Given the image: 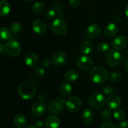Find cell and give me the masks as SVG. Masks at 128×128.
<instances>
[{
  "label": "cell",
  "instance_id": "37",
  "mask_svg": "<svg viewBox=\"0 0 128 128\" xmlns=\"http://www.w3.org/2000/svg\"><path fill=\"white\" fill-rule=\"evenodd\" d=\"M81 3V0H69L70 6L72 8H77Z\"/></svg>",
  "mask_w": 128,
  "mask_h": 128
},
{
  "label": "cell",
  "instance_id": "41",
  "mask_svg": "<svg viewBox=\"0 0 128 128\" xmlns=\"http://www.w3.org/2000/svg\"><path fill=\"white\" fill-rule=\"evenodd\" d=\"M23 128H38L37 126H33V125H27V126H25Z\"/></svg>",
  "mask_w": 128,
  "mask_h": 128
},
{
  "label": "cell",
  "instance_id": "18",
  "mask_svg": "<svg viewBox=\"0 0 128 128\" xmlns=\"http://www.w3.org/2000/svg\"><path fill=\"white\" fill-rule=\"evenodd\" d=\"M61 124V120L58 116L52 115L45 121V125L47 128H58Z\"/></svg>",
  "mask_w": 128,
  "mask_h": 128
},
{
  "label": "cell",
  "instance_id": "26",
  "mask_svg": "<svg viewBox=\"0 0 128 128\" xmlns=\"http://www.w3.org/2000/svg\"><path fill=\"white\" fill-rule=\"evenodd\" d=\"M44 9V5L43 2H41V1H38L36 2L32 7V10L34 13L36 14H40L42 12Z\"/></svg>",
  "mask_w": 128,
  "mask_h": 128
},
{
  "label": "cell",
  "instance_id": "27",
  "mask_svg": "<svg viewBox=\"0 0 128 128\" xmlns=\"http://www.w3.org/2000/svg\"><path fill=\"white\" fill-rule=\"evenodd\" d=\"M10 31L14 34L20 33L22 30V26L20 22H15L11 24L10 26Z\"/></svg>",
  "mask_w": 128,
  "mask_h": 128
},
{
  "label": "cell",
  "instance_id": "13",
  "mask_svg": "<svg viewBox=\"0 0 128 128\" xmlns=\"http://www.w3.org/2000/svg\"><path fill=\"white\" fill-rule=\"evenodd\" d=\"M67 60V56L64 52L59 51L56 52L52 56L51 61L54 65L56 66H61L66 62Z\"/></svg>",
  "mask_w": 128,
  "mask_h": 128
},
{
  "label": "cell",
  "instance_id": "29",
  "mask_svg": "<svg viewBox=\"0 0 128 128\" xmlns=\"http://www.w3.org/2000/svg\"><path fill=\"white\" fill-rule=\"evenodd\" d=\"M97 48L99 52H101V53H106L110 51V46L108 42H100L98 45Z\"/></svg>",
  "mask_w": 128,
  "mask_h": 128
},
{
  "label": "cell",
  "instance_id": "8",
  "mask_svg": "<svg viewBox=\"0 0 128 128\" xmlns=\"http://www.w3.org/2000/svg\"><path fill=\"white\" fill-rule=\"evenodd\" d=\"M121 61V53L117 50H110L106 56V62L110 67H116Z\"/></svg>",
  "mask_w": 128,
  "mask_h": 128
},
{
  "label": "cell",
  "instance_id": "16",
  "mask_svg": "<svg viewBox=\"0 0 128 128\" xmlns=\"http://www.w3.org/2000/svg\"><path fill=\"white\" fill-rule=\"evenodd\" d=\"M24 62L29 67H36L39 62L38 56L34 52H28L24 57Z\"/></svg>",
  "mask_w": 128,
  "mask_h": 128
},
{
  "label": "cell",
  "instance_id": "5",
  "mask_svg": "<svg viewBox=\"0 0 128 128\" xmlns=\"http://www.w3.org/2000/svg\"><path fill=\"white\" fill-rule=\"evenodd\" d=\"M64 104H66L64 99L61 97H57L52 102H50L48 105V110L50 113L53 114H59L63 111V106Z\"/></svg>",
  "mask_w": 128,
  "mask_h": 128
},
{
  "label": "cell",
  "instance_id": "32",
  "mask_svg": "<svg viewBox=\"0 0 128 128\" xmlns=\"http://www.w3.org/2000/svg\"><path fill=\"white\" fill-rule=\"evenodd\" d=\"M56 12L52 9L48 10L45 12V17L48 20H54L56 19Z\"/></svg>",
  "mask_w": 128,
  "mask_h": 128
},
{
  "label": "cell",
  "instance_id": "22",
  "mask_svg": "<svg viewBox=\"0 0 128 128\" xmlns=\"http://www.w3.org/2000/svg\"><path fill=\"white\" fill-rule=\"evenodd\" d=\"M13 122L17 128H23L26 126L27 120L26 116L22 114H17L14 118Z\"/></svg>",
  "mask_w": 128,
  "mask_h": 128
},
{
  "label": "cell",
  "instance_id": "34",
  "mask_svg": "<svg viewBox=\"0 0 128 128\" xmlns=\"http://www.w3.org/2000/svg\"><path fill=\"white\" fill-rule=\"evenodd\" d=\"M35 74L40 78H42L45 75V70H44L43 68L37 67L34 70Z\"/></svg>",
  "mask_w": 128,
  "mask_h": 128
},
{
  "label": "cell",
  "instance_id": "43",
  "mask_svg": "<svg viewBox=\"0 0 128 128\" xmlns=\"http://www.w3.org/2000/svg\"><path fill=\"white\" fill-rule=\"evenodd\" d=\"M124 68H125V70H126V71L127 72V73H128V61L126 62V64H125Z\"/></svg>",
  "mask_w": 128,
  "mask_h": 128
},
{
  "label": "cell",
  "instance_id": "39",
  "mask_svg": "<svg viewBox=\"0 0 128 128\" xmlns=\"http://www.w3.org/2000/svg\"><path fill=\"white\" fill-rule=\"evenodd\" d=\"M36 126L38 128H41L43 126V122H42V121H38L36 123Z\"/></svg>",
  "mask_w": 128,
  "mask_h": 128
},
{
  "label": "cell",
  "instance_id": "1",
  "mask_svg": "<svg viewBox=\"0 0 128 128\" xmlns=\"http://www.w3.org/2000/svg\"><path fill=\"white\" fill-rule=\"evenodd\" d=\"M90 80L95 84H102L108 80V72L102 66H96L91 68L89 74Z\"/></svg>",
  "mask_w": 128,
  "mask_h": 128
},
{
  "label": "cell",
  "instance_id": "30",
  "mask_svg": "<svg viewBox=\"0 0 128 128\" xmlns=\"http://www.w3.org/2000/svg\"><path fill=\"white\" fill-rule=\"evenodd\" d=\"M121 79V74L118 71H113L110 75V81L112 82H117Z\"/></svg>",
  "mask_w": 128,
  "mask_h": 128
},
{
  "label": "cell",
  "instance_id": "6",
  "mask_svg": "<svg viewBox=\"0 0 128 128\" xmlns=\"http://www.w3.org/2000/svg\"><path fill=\"white\" fill-rule=\"evenodd\" d=\"M5 50L9 56L16 57L21 52V44L17 40H10L5 44Z\"/></svg>",
  "mask_w": 128,
  "mask_h": 128
},
{
  "label": "cell",
  "instance_id": "28",
  "mask_svg": "<svg viewBox=\"0 0 128 128\" xmlns=\"http://www.w3.org/2000/svg\"><path fill=\"white\" fill-rule=\"evenodd\" d=\"M113 116L115 120H117V121H121L124 120V118H126V114H125L124 111H122V110L117 109L114 112Z\"/></svg>",
  "mask_w": 128,
  "mask_h": 128
},
{
  "label": "cell",
  "instance_id": "7",
  "mask_svg": "<svg viewBox=\"0 0 128 128\" xmlns=\"http://www.w3.org/2000/svg\"><path fill=\"white\" fill-rule=\"evenodd\" d=\"M65 105L68 111L72 113H74L78 112L81 110L82 104L80 98L77 96H72L66 101Z\"/></svg>",
  "mask_w": 128,
  "mask_h": 128
},
{
  "label": "cell",
  "instance_id": "14",
  "mask_svg": "<svg viewBox=\"0 0 128 128\" xmlns=\"http://www.w3.org/2000/svg\"><path fill=\"white\" fill-rule=\"evenodd\" d=\"M32 112L36 116H42L46 113V108L44 104L41 101H36L32 105Z\"/></svg>",
  "mask_w": 128,
  "mask_h": 128
},
{
  "label": "cell",
  "instance_id": "45",
  "mask_svg": "<svg viewBox=\"0 0 128 128\" xmlns=\"http://www.w3.org/2000/svg\"></svg>",
  "mask_w": 128,
  "mask_h": 128
},
{
  "label": "cell",
  "instance_id": "20",
  "mask_svg": "<svg viewBox=\"0 0 128 128\" xmlns=\"http://www.w3.org/2000/svg\"><path fill=\"white\" fill-rule=\"evenodd\" d=\"M59 90H60V92H61V94L63 95L64 96H66V97L70 96L72 92V86L68 82H62L60 85Z\"/></svg>",
  "mask_w": 128,
  "mask_h": 128
},
{
  "label": "cell",
  "instance_id": "31",
  "mask_svg": "<svg viewBox=\"0 0 128 128\" xmlns=\"http://www.w3.org/2000/svg\"><path fill=\"white\" fill-rule=\"evenodd\" d=\"M114 92V89L112 86H110V85L105 86L102 89V94L106 96H110V95L112 94Z\"/></svg>",
  "mask_w": 128,
  "mask_h": 128
},
{
  "label": "cell",
  "instance_id": "36",
  "mask_svg": "<svg viewBox=\"0 0 128 128\" xmlns=\"http://www.w3.org/2000/svg\"><path fill=\"white\" fill-rule=\"evenodd\" d=\"M52 61L48 58H45L41 61V66L43 68H48L51 66Z\"/></svg>",
  "mask_w": 128,
  "mask_h": 128
},
{
  "label": "cell",
  "instance_id": "12",
  "mask_svg": "<svg viewBox=\"0 0 128 128\" xmlns=\"http://www.w3.org/2000/svg\"><path fill=\"white\" fill-rule=\"evenodd\" d=\"M32 31L36 34L42 35L46 32L47 27H46V23L42 20L37 19L32 22Z\"/></svg>",
  "mask_w": 128,
  "mask_h": 128
},
{
  "label": "cell",
  "instance_id": "2",
  "mask_svg": "<svg viewBox=\"0 0 128 128\" xmlns=\"http://www.w3.org/2000/svg\"><path fill=\"white\" fill-rule=\"evenodd\" d=\"M18 94L20 97L24 100L32 99L36 94V88L34 84L29 81L21 82L18 90Z\"/></svg>",
  "mask_w": 128,
  "mask_h": 128
},
{
  "label": "cell",
  "instance_id": "44",
  "mask_svg": "<svg viewBox=\"0 0 128 128\" xmlns=\"http://www.w3.org/2000/svg\"><path fill=\"white\" fill-rule=\"evenodd\" d=\"M22 1H30V0H22Z\"/></svg>",
  "mask_w": 128,
  "mask_h": 128
},
{
  "label": "cell",
  "instance_id": "42",
  "mask_svg": "<svg viewBox=\"0 0 128 128\" xmlns=\"http://www.w3.org/2000/svg\"><path fill=\"white\" fill-rule=\"evenodd\" d=\"M124 12L125 14H126V16L128 18V5H127V6H126V8H125Z\"/></svg>",
  "mask_w": 128,
  "mask_h": 128
},
{
  "label": "cell",
  "instance_id": "21",
  "mask_svg": "<svg viewBox=\"0 0 128 128\" xmlns=\"http://www.w3.org/2000/svg\"><path fill=\"white\" fill-rule=\"evenodd\" d=\"M11 11V5L6 0L0 1V16H8Z\"/></svg>",
  "mask_w": 128,
  "mask_h": 128
},
{
  "label": "cell",
  "instance_id": "3",
  "mask_svg": "<svg viewBox=\"0 0 128 128\" xmlns=\"http://www.w3.org/2000/svg\"><path fill=\"white\" fill-rule=\"evenodd\" d=\"M52 32L58 36H63L68 32V27L66 21L61 18H56L53 20L51 24Z\"/></svg>",
  "mask_w": 128,
  "mask_h": 128
},
{
  "label": "cell",
  "instance_id": "4",
  "mask_svg": "<svg viewBox=\"0 0 128 128\" xmlns=\"http://www.w3.org/2000/svg\"><path fill=\"white\" fill-rule=\"evenodd\" d=\"M106 103V99L104 94L99 92L92 94L88 100V104L91 109L99 110L102 109Z\"/></svg>",
  "mask_w": 128,
  "mask_h": 128
},
{
  "label": "cell",
  "instance_id": "19",
  "mask_svg": "<svg viewBox=\"0 0 128 128\" xmlns=\"http://www.w3.org/2000/svg\"><path fill=\"white\" fill-rule=\"evenodd\" d=\"M82 120L83 122L86 124H90L92 123L94 119V115L93 112L90 109L86 108L83 110L82 112Z\"/></svg>",
  "mask_w": 128,
  "mask_h": 128
},
{
  "label": "cell",
  "instance_id": "33",
  "mask_svg": "<svg viewBox=\"0 0 128 128\" xmlns=\"http://www.w3.org/2000/svg\"><path fill=\"white\" fill-rule=\"evenodd\" d=\"M101 117L103 120H111L112 118V112L110 110V109H104L102 111H101Z\"/></svg>",
  "mask_w": 128,
  "mask_h": 128
},
{
  "label": "cell",
  "instance_id": "24",
  "mask_svg": "<svg viewBox=\"0 0 128 128\" xmlns=\"http://www.w3.org/2000/svg\"><path fill=\"white\" fill-rule=\"evenodd\" d=\"M80 78V74L74 70H69L64 74V79L69 82H73Z\"/></svg>",
  "mask_w": 128,
  "mask_h": 128
},
{
  "label": "cell",
  "instance_id": "25",
  "mask_svg": "<svg viewBox=\"0 0 128 128\" xmlns=\"http://www.w3.org/2000/svg\"><path fill=\"white\" fill-rule=\"evenodd\" d=\"M11 37V33L10 30L6 28H0V40L1 41H8Z\"/></svg>",
  "mask_w": 128,
  "mask_h": 128
},
{
  "label": "cell",
  "instance_id": "23",
  "mask_svg": "<svg viewBox=\"0 0 128 128\" xmlns=\"http://www.w3.org/2000/svg\"><path fill=\"white\" fill-rule=\"evenodd\" d=\"M80 50L84 54H89L93 50V45L89 41H84L80 45Z\"/></svg>",
  "mask_w": 128,
  "mask_h": 128
},
{
  "label": "cell",
  "instance_id": "11",
  "mask_svg": "<svg viewBox=\"0 0 128 128\" xmlns=\"http://www.w3.org/2000/svg\"><path fill=\"white\" fill-rule=\"evenodd\" d=\"M121 103V100L120 96L117 94L110 95L106 101L108 108L110 110H116L119 108Z\"/></svg>",
  "mask_w": 128,
  "mask_h": 128
},
{
  "label": "cell",
  "instance_id": "35",
  "mask_svg": "<svg viewBox=\"0 0 128 128\" xmlns=\"http://www.w3.org/2000/svg\"><path fill=\"white\" fill-rule=\"evenodd\" d=\"M100 128H117L111 122L106 121V122H104L101 124Z\"/></svg>",
  "mask_w": 128,
  "mask_h": 128
},
{
  "label": "cell",
  "instance_id": "10",
  "mask_svg": "<svg viewBox=\"0 0 128 128\" xmlns=\"http://www.w3.org/2000/svg\"><path fill=\"white\" fill-rule=\"evenodd\" d=\"M112 46L115 50L122 51L128 46V38L124 35H119L112 40Z\"/></svg>",
  "mask_w": 128,
  "mask_h": 128
},
{
  "label": "cell",
  "instance_id": "40",
  "mask_svg": "<svg viewBox=\"0 0 128 128\" xmlns=\"http://www.w3.org/2000/svg\"><path fill=\"white\" fill-rule=\"evenodd\" d=\"M5 50V46L2 44V43H0V54L3 52V51Z\"/></svg>",
  "mask_w": 128,
  "mask_h": 128
},
{
  "label": "cell",
  "instance_id": "9",
  "mask_svg": "<svg viewBox=\"0 0 128 128\" xmlns=\"http://www.w3.org/2000/svg\"><path fill=\"white\" fill-rule=\"evenodd\" d=\"M77 65L80 70L87 71L91 70L93 65V62L91 58L84 55L79 58L77 61Z\"/></svg>",
  "mask_w": 128,
  "mask_h": 128
},
{
  "label": "cell",
  "instance_id": "38",
  "mask_svg": "<svg viewBox=\"0 0 128 128\" xmlns=\"http://www.w3.org/2000/svg\"><path fill=\"white\" fill-rule=\"evenodd\" d=\"M117 128H128V121H122Z\"/></svg>",
  "mask_w": 128,
  "mask_h": 128
},
{
  "label": "cell",
  "instance_id": "15",
  "mask_svg": "<svg viewBox=\"0 0 128 128\" xmlns=\"http://www.w3.org/2000/svg\"><path fill=\"white\" fill-rule=\"evenodd\" d=\"M101 33V27L96 23L90 25L86 30V34L90 38L93 39L98 37Z\"/></svg>",
  "mask_w": 128,
  "mask_h": 128
},
{
  "label": "cell",
  "instance_id": "17",
  "mask_svg": "<svg viewBox=\"0 0 128 128\" xmlns=\"http://www.w3.org/2000/svg\"><path fill=\"white\" fill-rule=\"evenodd\" d=\"M118 32V27L113 22L109 23L106 26L104 30V35L108 38H112Z\"/></svg>",
  "mask_w": 128,
  "mask_h": 128
}]
</instances>
